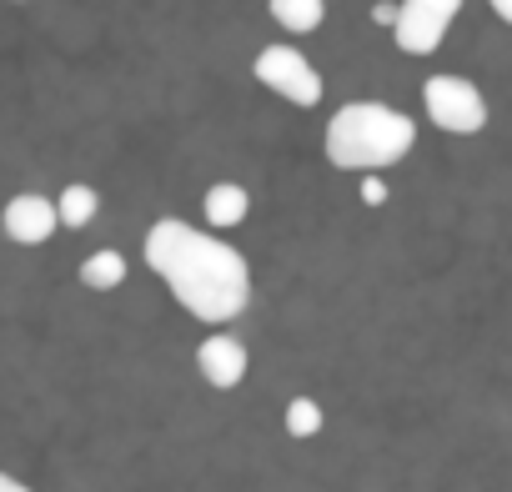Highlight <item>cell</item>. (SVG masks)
I'll use <instances>...</instances> for the list:
<instances>
[{"instance_id":"1","label":"cell","mask_w":512,"mask_h":492,"mask_svg":"<svg viewBox=\"0 0 512 492\" xmlns=\"http://www.w3.org/2000/svg\"><path fill=\"white\" fill-rule=\"evenodd\" d=\"M146 267L171 287V297L206 327H226L251 302V267L216 231L181 216H161L146 231Z\"/></svg>"},{"instance_id":"2","label":"cell","mask_w":512,"mask_h":492,"mask_svg":"<svg viewBox=\"0 0 512 492\" xmlns=\"http://www.w3.org/2000/svg\"><path fill=\"white\" fill-rule=\"evenodd\" d=\"M327 161L352 176H382L417 146V121L382 101H347L327 121Z\"/></svg>"},{"instance_id":"3","label":"cell","mask_w":512,"mask_h":492,"mask_svg":"<svg viewBox=\"0 0 512 492\" xmlns=\"http://www.w3.org/2000/svg\"><path fill=\"white\" fill-rule=\"evenodd\" d=\"M422 106H427L432 126L447 136H477L487 126V96L467 76H452V71L422 81Z\"/></svg>"},{"instance_id":"4","label":"cell","mask_w":512,"mask_h":492,"mask_svg":"<svg viewBox=\"0 0 512 492\" xmlns=\"http://www.w3.org/2000/svg\"><path fill=\"white\" fill-rule=\"evenodd\" d=\"M251 76H256V86H267L272 96H282V101H292V106H317V101L327 96L322 71H317L297 46H267L262 56L251 61Z\"/></svg>"},{"instance_id":"5","label":"cell","mask_w":512,"mask_h":492,"mask_svg":"<svg viewBox=\"0 0 512 492\" xmlns=\"http://www.w3.org/2000/svg\"><path fill=\"white\" fill-rule=\"evenodd\" d=\"M457 11H462V0H402L397 21H392V36L407 56H432L447 41Z\"/></svg>"},{"instance_id":"6","label":"cell","mask_w":512,"mask_h":492,"mask_svg":"<svg viewBox=\"0 0 512 492\" xmlns=\"http://www.w3.org/2000/svg\"><path fill=\"white\" fill-rule=\"evenodd\" d=\"M0 226H6V236L21 241V246H41V241H51V236L61 231V211H56L51 196L21 191V196L6 201V211H0Z\"/></svg>"},{"instance_id":"7","label":"cell","mask_w":512,"mask_h":492,"mask_svg":"<svg viewBox=\"0 0 512 492\" xmlns=\"http://www.w3.org/2000/svg\"><path fill=\"white\" fill-rule=\"evenodd\" d=\"M196 367H201V377H206L211 387L231 392V387L246 382L251 357H246V347H241L231 332H211V337H201V347H196Z\"/></svg>"},{"instance_id":"8","label":"cell","mask_w":512,"mask_h":492,"mask_svg":"<svg viewBox=\"0 0 512 492\" xmlns=\"http://www.w3.org/2000/svg\"><path fill=\"white\" fill-rule=\"evenodd\" d=\"M201 211H206V226L211 231H231L251 216V191L236 186V181H216L206 196H201Z\"/></svg>"},{"instance_id":"9","label":"cell","mask_w":512,"mask_h":492,"mask_svg":"<svg viewBox=\"0 0 512 492\" xmlns=\"http://www.w3.org/2000/svg\"><path fill=\"white\" fill-rule=\"evenodd\" d=\"M267 11L282 31L292 36H312L322 21H327V0H267Z\"/></svg>"},{"instance_id":"10","label":"cell","mask_w":512,"mask_h":492,"mask_svg":"<svg viewBox=\"0 0 512 492\" xmlns=\"http://www.w3.org/2000/svg\"><path fill=\"white\" fill-rule=\"evenodd\" d=\"M56 211H61V226L81 231V226H91V221H96V211H101V191H96V186H86V181H71V186L56 196Z\"/></svg>"},{"instance_id":"11","label":"cell","mask_w":512,"mask_h":492,"mask_svg":"<svg viewBox=\"0 0 512 492\" xmlns=\"http://www.w3.org/2000/svg\"><path fill=\"white\" fill-rule=\"evenodd\" d=\"M126 282V257L121 252H91L86 262H81V287H91V292H111V287H121Z\"/></svg>"},{"instance_id":"12","label":"cell","mask_w":512,"mask_h":492,"mask_svg":"<svg viewBox=\"0 0 512 492\" xmlns=\"http://www.w3.org/2000/svg\"><path fill=\"white\" fill-rule=\"evenodd\" d=\"M322 432V407L312 397H292L287 402V437H317Z\"/></svg>"},{"instance_id":"13","label":"cell","mask_w":512,"mask_h":492,"mask_svg":"<svg viewBox=\"0 0 512 492\" xmlns=\"http://www.w3.org/2000/svg\"><path fill=\"white\" fill-rule=\"evenodd\" d=\"M487 6H492V16H497V21H507V26H512V0H487Z\"/></svg>"},{"instance_id":"14","label":"cell","mask_w":512,"mask_h":492,"mask_svg":"<svg viewBox=\"0 0 512 492\" xmlns=\"http://www.w3.org/2000/svg\"><path fill=\"white\" fill-rule=\"evenodd\" d=\"M0 492H31L21 477H11V472H0Z\"/></svg>"},{"instance_id":"15","label":"cell","mask_w":512,"mask_h":492,"mask_svg":"<svg viewBox=\"0 0 512 492\" xmlns=\"http://www.w3.org/2000/svg\"><path fill=\"white\" fill-rule=\"evenodd\" d=\"M372 21H377V26H392L397 11H392V6H372Z\"/></svg>"},{"instance_id":"16","label":"cell","mask_w":512,"mask_h":492,"mask_svg":"<svg viewBox=\"0 0 512 492\" xmlns=\"http://www.w3.org/2000/svg\"><path fill=\"white\" fill-rule=\"evenodd\" d=\"M362 191H367V201H382V176H367V186H362Z\"/></svg>"}]
</instances>
